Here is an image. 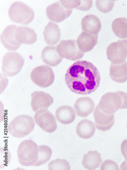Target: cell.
Masks as SVG:
<instances>
[{
  "instance_id": "d4e9b609",
  "label": "cell",
  "mask_w": 127,
  "mask_h": 170,
  "mask_svg": "<svg viewBox=\"0 0 127 170\" xmlns=\"http://www.w3.org/2000/svg\"><path fill=\"white\" fill-rule=\"evenodd\" d=\"M112 30L118 38L122 39L127 38V19L124 17L118 18L112 22Z\"/></svg>"
},
{
  "instance_id": "cb8c5ba5",
  "label": "cell",
  "mask_w": 127,
  "mask_h": 170,
  "mask_svg": "<svg viewBox=\"0 0 127 170\" xmlns=\"http://www.w3.org/2000/svg\"><path fill=\"white\" fill-rule=\"evenodd\" d=\"M102 161L100 153L96 150H90L84 154L82 163L85 168L94 170L99 166Z\"/></svg>"
},
{
  "instance_id": "2e32d148",
  "label": "cell",
  "mask_w": 127,
  "mask_h": 170,
  "mask_svg": "<svg viewBox=\"0 0 127 170\" xmlns=\"http://www.w3.org/2000/svg\"><path fill=\"white\" fill-rule=\"evenodd\" d=\"M15 35L17 40L21 44L31 45L37 40V34L34 30L27 26H18Z\"/></svg>"
},
{
  "instance_id": "6da1fadb",
  "label": "cell",
  "mask_w": 127,
  "mask_h": 170,
  "mask_svg": "<svg viewBox=\"0 0 127 170\" xmlns=\"http://www.w3.org/2000/svg\"><path fill=\"white\" fill-rule=\"evenodd\" d=\"M65 80L72 92L87 95L94 92L99 88L101 77L99 70L93 64L85 60H79L69 68Z\"/></svg>"
},
{
  "instance_id": "7402d4cb",
  "label": "cell",
  "mask_w": 127,
  "mask_h": 170,
  "mask_svg": "<svg viewBox=\"0 0 127 170\" xmlns=\"http://www.w3.org/2000/svg\"><path fill=\"white\" fill-rule=\"evenodd\" d=\"M76 114L75 111L73 108L66 105L59 107L55 112L57 120L64 125L69 124L73 122L75 118Z\"/></svg>"
},
{
  "instance_id": "7a4b0ae2",
  "label": "cell",
  "mask_w": 127,
  "mask_h": 170,
  "mask_svg": "<svg viewBox=\"0 0 127 170\" xmlns=\"http://www.w3.org/2000/svg\"><path fill=\"white\" fill-rule=\"evenodd\" d=\"M98 104L104 113L114 114L120 109L127 108V93L121 91L107 93L102 96Z\"/></svg>"
},
{
  "instance_id": "5b68a950",
  "label": "cell",
  "mask_w": 127,
  "mask_h": 170,
  "mask_svg": "<svg viewBox=\"0 0 127 170\" xmlns=\"http://www.w3.org/2000/svg\"><path fill=\"white\" fill-rule=\"evenodd\" d=\"M8 15L13 22L23 25L30 23L35 16L31 7L19 1H15L10 5L8 10Z\"/></svg>"
},
{
  "instance_id": "4fadbf2b",
  "label": "cell",
  "mask_w": 127,
  "mask_h": 170,
  "mask_svg": "<svg viewBox=\"0 0 127 170\" xmlns=\"http://www.w3.org/2000/svg\"><path fill=\"white\" fill-rule=\"evenodd\" d=\"M94 123L96 128L105 132L110 129L115 122L114 114H106L100 109L98 104L93 112Z\"/></svg>"
},
{
  "instance_id": "d6a6232c",
  "label": "cell",
  "mask_w": 127,
  "mask_h": 170,
  "mask_svg": "<svg viewBox=\"0 0 127 170\" xmlns=\"http://www.w3.org/2000/svg\"><path fill=\"white\" fill-rule=\"evenodd\" d=\"M121 153L127 161V139L124 140L121 145Z\"/></svg>"
},
{
  "instance_id": "8992f818",
  "label": "cell",
  "mask_w": 127,
  "mask_h": 170,
  "mask_svg": "<svg viewBox=\"0 0 127 170\" xmlns=\"http://www.w3.org/2000/svg\"><path fill=\"white\" fill-rule=\"evenodd\" d=\"M24 63L22 56L17 52H8L3 57L2 70L4 73L9 77L17 75L21 70Z\"/></svg>"
},
{
  "instance_id": "5bb4252c",
  "label": "cell",
  "mask_w": 127,
  "mask_h": 170,
  "mask_svg": "<svg viewBox=\"0 0 127 170\" xmlns=\"http://www.w3.org/2000/svg\"><path fill=\"white\" fill-rule=\"evenodd\" d=\"M31 96V106L35 112L41 109H47L54 102L53 97L49 94L43 91H35Z\"/></svg>"
},
{
  "instance_id": "f1b7e54d",
  "label": "cell",
  "mask_w": 127,
  "mask_h": 170,
  "mask_svg": "<svg viewBox=\"0 0 127 170\" xmlns=\"http://www.w3.org/2000/svg\"><path fill=\"white\" fill-rule=\"evenodd\" d=\"M11 155L9 151L3 147L0 149V168L8 166L10 163Z\"/></svg>"
},
{
  "instance_id": "9a60e30c",
  "label": "cell",
  "mask_w": 127,
  "mask_h": 170,
  "mask_svg": "<svg viewBox=\"0 0 127 170\" xmlns=\"http://www.w3.org/2000/svg\"><path fill=\"white\" fill-rule=\"evenodd\" d=\"M74 107L77 115L86 117L92 112L95 104L92 99L89 97H81L76 100Z\"/></svg>"
},
{
  "instance_id": "ac0fdd59",
  "label": "cell",
  "mask_w": 127,
  "mask_h": 170,
  "mask_svg": "<svg viewBox=\"0 0 127 170\" xmlns=\"http://www.w3.org/2000/svg\"><path fill=\"white\" fill-rule=\"evenodd\" d=\"M98 37V34L93 35L83 31L76 40L80 50L84 53L91 50L97 44Z\"/></svg>"
},
{
  "instance_id": "3957f363",
  "label": "cell",
  "mask_w": 127,
  "mask_h": 170,
  "mask_svg": "<svg viewBox=\"0 0 127 170\" xmlns=\"http://www.w3.org/2000/svg\"><path fill=\"white\" fill-rule=\"evenodd\" d=\"M33 117L28 115L23 114L17 116L8 124V131L13 137H23L33 130L35 125Z\"/></svg>"
},
{
  "instance_id": "30bf717a",
  "label": "cell",
  "mask_w": 127,
  "mask_h": 170,
  "mask_svg": "<svg viewBox=\"0 0 127 170\" xmlns=\"http://www.w3.org/2000/svg\"><path fill=\"white\" fill-rule=\"evenodd\" d=\"M34 119L36 124L45 132L52 133L57 128L55 117L47 109H41L35 112Z\"/></svg>"
},
{
  "instance_id": "484cf974",
  "label": "cell",
  "mask_w": 127,
  "mask_h": 170,
  "mask_svg": "<svg viewBox=\"0 0 127 170\" xmlns=\"http://www.w3.org/2000/svg\"><path fill=\"white\" fill-rule=\"evenodd\" d=\"M38 160L33 166L37 167L46 164L50 159L52 154L51 148L45 145L38 146Z\"/></svg>"
},
{
  "instance_id": "4dcf8cb0",
  "label": "cell",
  "mask_w": 127,
  "mask_h": 170,
  "mask_svg": "<svg viewBox=\"0 0 127 170\" xmlns=\"http://www.w3.org/2000/svg\"><path fill=\"white\" fill-rule=\"evenodd\" d=\"M80 0H60L59 2L67 9L76 8L79 5Z\"/></svg>"
},
{
  "instance_id": "e575fe53",
  "label": "cell",
  "mask_w": 127,
  "mask_h": 170,
  "mask_svg": "<svg viewBox=\"0 0 127 170\" xmlns=\"http://www.w3.org/2000/svg\"></svg>"
},
{
  "instance_id": "d6986e66",
  "label": "cell",
  "mask_w": 127,
  "mask_h": 170,
  "mask_svg": "<svg viewBox=\"0 0 127 170\" xmlns=\"http://www.w3.org/2000/svg\"><path fill=\"white\" fill-rule=\"evenodd\" d=\"M43 34L45 41L50 45H55L60 41V29L58 25L53 21L49 22L45 26Z\"/></svg>"
},
{
  "instance_id": "9c48e42d",
  "label": "cell",
  "mask_w": 127,
  "mask_h": 170,
  "mask_svg": "<svg viewBox=\"0 0 127 170\" xmlns=\"http://www.w3.org/2000/svg\"><path fill=\"white\" fill-rule=\"evenodd\" d=\"M106 54L111 63L118 64L125 62L127 57V39L118 40L110 44Z\"/></svg>"
},
{
  "instance_id": "8fae6325",
  "label": "cell",
  "mask_w": 127,
  "mask_h": 170,
  "mask_svg": "<svg viewBox=\"0 0 127 170\" xmlns=\"http://www.w3.org/2000/svg\"><path fill=\"white\" fill-rule=\"evenodd\" d=\"M72 9H67L59 2L48 6L46 9V15L51 21L56 23L61 22L68 17Z\"/></svg>"
},
{
  "instance_id": "ffe728a7",
  "label": "cell",
  "mask_w": 127,
  "mask_h": 170,
  "mask_svg": "<svg viewBox=\"0 0 127 170\" xmlns=\"http://www.w3.org/2000/svg\"><path fill=\"white\" fill-rule=\"evenodd\" d=\"M41 57L45 63L53 67L58 66L63 59L59 55L56 47L54 45L45 46L41 51Z\"/></svg>"
},
{
  "instance_id": "e0dca14e",
  "label": "cell",
  "mask_w": 127,
  "mask_h": 170,
  "mask_svg": "<svg viewBox=\"0 0 127 170\" xmlns=\"http://www.w3.org/2000/svg\"><path fill=\"white\" fill-rule=\"evenodd\" d=\"M81 25L83 31L94 35L98 34L102 27L99 18L91 14L87 15L82 19Z\"/></svg>"
},
{
  "instance_id": "f546056e",
  "label": "cell",
  "mask_w": 127,
  "mask_h": 170,
  "mask_svg": "<svg viewBox=\"0 0 127 170\" xmlns=\"http://www.w3.org/2000/svg\"><path fill=\"white\" fill-rule=\"evenodd\" d=\"M119 166L114 161L108 159L104 161L101 164L100 170H119Z\"/></svg>"
},
{
  "instance_id": "7c38bea8",
  "label": "cell",
  "mask_w": 127,
  "mask_h": 170,
  "mask_svg": "<svg viewBox=\"0 0 127 170\" xmlns=\"http://www.w3.org/2000/svg\"><path fill=\"white\" fill-rule=\"evenodd\" d=\"M17 27L15 24L9 25L5 28L1 34V41L8 50H16L21 46V44L17 40L15 35V31Z\"/></svg>"
},
{
  "instance_id": "277c9868",
  "label": "cell",
  "mask_w": 127,
  "mask_h": 170,
  "mask_svg": "<svg viewBox=\"0 0 127 170\" xmlns=\"http://www.w3.org/2000/svg\"><path fill=\"white\" fill-rule=\"evenodd\" d=\"M38 146L30 139L22 141L17 151L19 162L26 167L33 166L36 164L38 160Z\"/></svg>"
},
{
  "instance_id": "836d02e7",
  "label": "cell",
  "mask_w": 127,
  "mask_h": 170,
  "mask_svg": "<svg viewBox=\"0 0 127 170\" xmlns=\"http://www.w3.org/2000/svg\"><path fill=\"white\" fill-rule=\"evenodd\" d=\"M120 168L121 170H127V161L125 160L122 162L120 165Z\"/></svg>"
},
{
  "instance_id": "44dd1931",
  "label": "cell",
  "mask_w": 127,
  "mask_h": 170,
  "mask_svg": "<svg viewBox=\"0 0 127 170\" xmlns=\"http://www.w3.org/2000/svg\"><path fill=\"white\" fill-rule=\"evenodd\" d=\"M109 75L113 81L119 83H123L127 81V62L119 64H110Z\"/></svg>"
},
{
  "instance_id": "83f0119b",
  "label": "cell",
  "mask_w": 127,
  "mask_h": 170,
  "mask_svg": "<svg viewBox=\"0 0 127 170\" xmlns=\"http://www.w3.org/2000/svg\"><path fill=\"white\" fill-rule=\"evenodd\" d=\"M115 1V0H97L96 1V5L100 11L103 13H107L113 9Z\"/></svg>"
},
{
  "instance_id": "52a82bcc",
  "label": "cell",
  "mask_w": 127,
  "mask_h": 170,
  "mask_svg": "<svg viewBox=\"0 0 127 170\" xmlns=\"http://www.w3.org/2000/svg\"><path fill=\"white\" fill-rule=\"evenodd\" d=\"M32 82L38 86L46 88L51 85L54 81V72L50 67L43 65L33 69L30 74Z\"/></svg>"
},
{
  "instance_id": "1f68e13d",
  "label": "cell",
  "mask_w": 127,
  "mask_h": 170,
  "mask_svg": "<svg viewBox=\"0 0 127 170\" xmlns=\"http://www.w3.org/2000/svg\"><path fill=\"white\" fill-rule=\"evenodd\" d=\"M92 0H80V4L76 9L82 11L89 10L92 5Z\"/></svg>"
},
{
  "instance_id": "4316f807",
  "label": "cell",
  "mask_w": 127,
  "mask_h": 170,
  "mask_svg": "<svg viewBox=\"0 0 127 170\" xmlns=\"http://www.w3.org/2000/svg\"><path fill=\"white\" fill-rule=\"evenodd\" d=\"M48 168L49 170H69L71 169V167L66 160L58 158L49 162L48 164Z\"/></svg>"
},
{
  "instance_id": "603a6c76",
  "label": "cell",
  "mask_w": 127,
  "mask_h": 170,
  "mask_svg": "<svg viewBox=\"0 0 127 170\" xmlns=\"http://www.w3.org/2000/svg\"><path fill=\"white\" fill-rule=\"evenodd\" d=\"M96 129L95 124L91 121L84 119L77 124L76 128V133L80 138L88 139L94 135Z\"/></svg>"
},
{
  "instance_id": "ba28073f",
  "label": "cell",
  "mask_w": 127,
  "mask_h": 170,
  "mask_svg": "<svg viewBox=\"0 0 127 170\" xmlns=\"http://www.w3.org/2000/svg\"><path fill=\"white\" fill-rule=\"evenodd\" d=\"M56 47L60 57L69 60L74 61L81 59L84 54L79 49L75 40H61Z\"/></svg>"
}]
</instances>
